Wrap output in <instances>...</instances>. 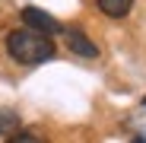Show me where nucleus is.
<instances>
[{
	"label": "nucleus",
	"instance_id": "obj_5",
	"mask_svg": "<svg viewBox=\"0 0 146 143\" xmlns=\"http://www.w3.org/2000/svg\"><path fill=\"white\" fill-rule=\"evenodd\" d=\"M7 143H44L38 134H32V130H19V134H13Z\"/></svg>",
	"mask_w": 146,
	"mask_h": 143
},
{
	"label": "nucleus",
	"instance_id": "obj_4",
	"mask_svg": "<svg viewBox=\"0 0 146 143\" xmlns=\"http://www.w3.org/2000/svg\"><path fill=\"white\" fill-rule=\"evenodd\" d=\"M133 3H137V0H95V7H99L105 16H111V19H121V16H127Z\"/></svg>",
	"mask_w": 146,
	"mask_h": 143
},
{
	"label": "nucleus",
	"instance_id": "obj_1",
	"mask_svg": "<svg viewBox=\"0 0 146 143\" xmlns=\"http://www.w3.org/2000/svg\"><path fill=\"white\" fill-rule=\"evenodd\" d=\"M7 51L19 64H44L54 57V41L35 29H13L7 35Z\"/></svg>",
	"mask_w": 146,
	"mask_h": 143
},
{
	"label": "nucleus",
	"instance_id": "obj_3",
	"mask_svg": "<svg viewBox=\"0 0 146 143\" xmlns=\"http://www.w3.org/2000/svg\"><path fill=\"white\" fill-rule=\"evenodd\" d=\"M64 38H67V48L80 57H99V48H95L80 29H64Z\"/></svg>",
	"mask_w": 146,
	"mask_h": 143
},
{
	"label": "nucleus",
	"instance_id": "obj_7",
	"mask_svg": "<svg viewBox=\"0 0 146 143\" xmlns=\"http://www.w3.org/2000/svg\"><path fill=\"white\" fill-rule=\"evenodd\" d=\"M130 143H146V137H140V134H137V137H133Z\"/></svg>",
	"mask_w": 146,
	"mask_h": 143
},
{
	"label": "nucleus",
	"instance_id": "obj_2",
	"mask_svg": "<svg viewBox=\"0 0 146 143\" xmlns=\"http://www.w3.org/2000/svg\"><path fill=\"white\" fill-rule=\"evenodd\" d=\"M22 22H26V29H35V32H41V35H57V32H64V26L51 16V13H44V10H35V7H26L22 10Z\"/></svg>",
	"mask_w": 146,
	"mask_h": 143
},
{
	"label": "nucleus",
	"instance_id": "obj_6",
	"mask_svg": "<svg viewBox=\"0 0 146 143\" xmlns=\"http://www.w3.org/2000/svg\"><path fill=\"white\" fill-rule=\"evenodd\" d=\"M10 127H16V114H0V134H10Z\"/></svg>",
	"mask_w": 146,
	"mask_h": 143
}]
</instances>
